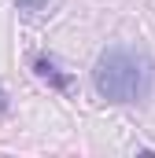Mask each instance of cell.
Wrapping results in <instances>:
<instances>
[{"instance_id":"cell-1","label":"cell","mask_w":155,"mask_h":158,"mask_svg":"<svg viewBox=\"0 0 155 158\" xmlns=\"http://www.w3.org/2000/svg\"><path fill=\"white\" fill-rule=\"evenodd\" d=\"M92 85L111 103L148 99L155 88V63L137 48H107L92 66Z\"/></svg>"},{"instance_id":"cell-2","label":"cell","mask_w":155,"mask_h":158,"mask_svg":"<svg viewBox=\"0 0 155 158\" xmlns=\"http://www.w3.org/2000/svg\"><path fill=\"white\" fill-rule=\"evenodd\" d=\"M33 70H37V77L52 81L55 88H70V77H67V74H59V66H55L52 59H44V55H41L37 63H33Z\"/></svg>"},{"instance_id":"cell-3","label":"cell","mask_w":155,"mask_h":158,"mask_svg":"<svg viewBox=\"0 0 155 158\" xmlns=\"http://www.w3.org/2000/svg\"><path fill=\"white\" fill-rule=\"evenodd\" d=\"M19 4H22V7H26V11H33V7H37L41 0H19Z\"/></svg>"},{"instance_id":"cell-4","label":"cell","mask_w":155,"mask_h":158,"mask_svg":"<svg viewBox=\"0 0 155 158\" xmlns=\"http://www.w3.org/2000/svg\"><path fill=\"white\" fill-rule=\"evenodd\" d=\"M0 110H7V99H4V92H0Z\"/></svg>"}]
</instances>
